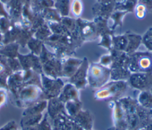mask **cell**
<instances>
[{"instance_id": "cell-1", "label": "cell", "mask_w": 152, "mask_h": 130, "mask_svg": "<svg viewBox=\"0 0 152 130\" xmlns=\"http://www.w3.org/2000/svg\"><path fill=\"white\" fill-rule=\"evenodd\" d=\"M109 52L112 59L109 67L110 78L113 81L128 80L131 74L128 69L129 55L113 49H112Z\"/></svg>"}, {"instance_id": "cell-2", "label": "cell", "mask_w": 152, "mask_h": 130, "mask_svg": "<svg viewBox=\"0 0 152 130\" xmlns=\"http://www.w3.org/2000/svg\"><path fill=\"white\" fill-rule=\"evenodd\" d=\"M72 34L80 46L84 42L93 41L99 37L94 21L81 17L76 19L75 28Z\"/></svg>"}, {"instance_id": "cell-3", "label": "cell", "mask_w": 152, "mask_h": 130, "mask_svg": "<svg viewBox=\"0 0 152 130\" xmlns=\"http://www.w3.org/2000/svg\"><path fill=\"white\" fill-rule=\"evenodd\" d=\"M128 69L131 73H152V53L135 52L129 55Z\"/></svg>"}, {"instance_id": "cell-4", "label": "cell", "mask_w": 152, "mask_h": 130, "mask_svg": "<svg viewBox=\"0 0 152 130\" xmlns=\"http://www.w3.org/2000/svg\"><path fill=\"white\" fill-rule=\"evenodd\" d=\"M110 78V68L99 63H91L87 72L88 84L93 88H99L107 83Z\"/></svg>"}, {"instance_id": "cell-5", "label": "cell", "mask_w": 152, "mask_h": 130, "mask_svg": "<svg viewBox=\"0 0 152 130\" xmlns=\"http://www.w3.org/2000/svg\"><path fill=\"white\" fill-rule=\"evenodd\" d=\"M127 86L128 83L125 80L113 81L99 88L95 93V97L98 99L117 97L124 93Z\"/></svg>"}, {"instance_id": "cell-6", "label": "cell", "mask_w": 152, "mask_h": 130, "mask_svg": "<svg viewBox=\"0 0 152 130\" xmlns=\"http://www.w3.org/2000/svg\"><path fill=\"white\" fill-rule=\"evenodd\" d=\"M129 85L141 91H149L152 88V73H131L128 79Z\"/></svg>"}, {"instance_id": "cell-7", "label": "cell", "mask_w": 152, "mask_h": 130, "mask_svg": "<svg viewBox=\"0 0 152 130\" xmlns=\"http://www.w3.org/2000/svg\"><path fill=\"white\" fill-rule=\"evenodd\" d=\"M88 62L85 57L83 59L81 64L75 74L69 78L70 83L74 85L78 90L84 88L88 84L87 72L88 69Z\"/></svg>"}, {"instance_id": "cell-8", "label": "cell", "mask_w": 152, "mask_h": 130, "mask_svg": "<svg viewBox=\"0 0 152 130\" xmlns=\"http://www.w3.org/2000/svg\"><path fill=\"white\" fill-rule=\"evenodd\" d=\"M116 0H109L103 2L96 3L91 8L94 17H102L109 20L110 15L115 10Z\"/></svg>"}, {"instance_id": "cell-9", "label": "cell", "mask_w": 152, "mask_h": 130, "mask_svg": "<svg viewBox=\"0 0 152 130\" xmlns=\"http://www.w3.org/2000/svg\"><path fill=\"white\" fill-rule=\"evenodd\" d=\"M83 59L69 58L62 64V76L70 78L71 77L81 64Z\"/></svg>"}, {"instance_id": "cell-10", "label": "cell", "mask_w": 152, "mask_h": 130, "mask_svg": "<svg viewBox=\"0 0 152 130\" xmlns=\"http://www.w3.org/2000/svg\"><path fill=\"white\" fill-rule=\"evenodd\" d=\"M126 33L128 39V44L125 52L128 55H130L136 52L141 44L142 36L131 31H126Z\"/></svg>"}, {"instance_id": "cell-11", "label": "cell", "mask_w": 152, "mask_h": 130, "mask_svg": "<svg viewBox=\"0 0 152 130\" xmlns=\"http://www.w3.org/2000/svg\"><path fill=\"white\" fill-rule=\"evenodd\" d=\"M93 21L96 24L99 37L104 35L114 34V31L109 27V20L102 17H94Z\"/></svg>"}, {"instance_id": "cell-12", "label": "cell", "mask_w": 152, "mask_h": 130, "mask_svg": "<svg viewBox=\"0 0 152 130\" xmlns=\"http://www.w3.org/2000/svg\"><path fill=\"white\" fill-rule=\"evenodd\" d=\"M128 44V39L126 32L120 35H113L112 36V46L113 49L122 51H125Z\"/></svg>"}, {"instance_id": "cell-13", "label": "cell", "mask_w": 152, "mask_h": 130, "mask_svg": "<svg viewBox=\"0 0 152 130\" xmlns=\"http://www.w3.org/2000/svg\"><path fill=\"white\" fill-rule=\"evenodd\" d=\"M128 14L126 11H121L118 10H114L110 15L109 20H111L112 24L109 25L110 29L114 31L117 27H122L123 25V20L124 17Z\"/></svg>"}, {"instance_id": "cell-14", "label": "cell", "mask_w": 152, "mask_h": 130, "mask_svg": "<svg viewBox=\"0 0 152 130\" xmlns=\"http://www.w3.org/2000/svg\"><path fill=\"white\" fill-rule=\"evenodd\" d=\"M137 0H121L116 1L115 10L126 11L128 12H134Z\"/></svg>"}, {"instance_id": "cell-15", "label": "cell", "mask_w": 152, "mask_h": 130, "mask_svg": "<svg viewBox=\"0 0 152 130\" xmlns=\"http://www.w3.org/2000/svg\"><path fill=\"white\" fill-rule=\"evenodd\" d=\"M54 6L62 17L68 16L70 10V0H56Z\"/></svg>"}, {"instance_id": "cell-16", "label": "cell", "mask_w": 152, "mask_h": 130, "mask_svg": "<svg viewBox=\"0 0 152 130\" xmlns=\"http://www.w3.org/2000/svg\"><path fill=\"white\" fill-rule=\"evenodd\" d=\"M141 105L145 109H152V93L149 91H141L138 97Z\"/></svg>"}, {"instance_id": "cell-17", "label": "cell", "mask_w": 152, "mask_h": 130, "mask_svg": "<svg viewBox=\"0 0 152 130\" xmlns=\"http://www.w3.org/2000/svg\"><path fill=\"white\" fill-rule=\"evenodd\" d=\"M70 9L75 19L80 18L83 10V6L81 1L73 0L70 6Z\"/></svg>"}, {"instance_id": "cell-18", "label": "cell", "mask_w": 152, "mask_h": 130, "mask_svg": "<svg viewBox=\"0 0 152 130\" xmlns=\"http://www.w3.org/2000/svg\"><path fill=\"white\" fill-rule=\"evenodd\" d=\"M141 43H142L147 50L152 53V27L147 29L142 36Z\"/></svg>"}, {"instance_id": "cell-19", "label": "cell", "mask_w": 152, "mask_h": 130, "mask_svg": "<svg viewBox=\"0 0 152 130\" xmlns=\"http://www.w3.org/2000/svg\"><path fill=\"white\" fill-rule=\"evenodd\" d=\"M63 26L71 33H72L75 28L76 19L69 17H63L60 21Z\"/></svg>"}, {"instance_id": "cell-20", "label": "cell", "mask_w": 152, "mask_h": 130, "mask_svg": "<svg viewBox=\"0 0 152 130\" xmlns=\"http://www.w3.org/2000/svg\"><path fill=\"white\" fill-rule=\"evenodd\" d=\"M113 35H104L100 36V41L98 43L99 46H101L107 49L109 51H110L112 48V36Z\"/></svg>"}, {"instance_id": "cell-21", "label": "cell", "mask_w": 152, "mask_h": 130, "mask_svg": "<svg viewBox=\"0 0 152 130\" xmlns=\"http://www.w3.org/2000/svg\"><path fill=\"white\" fill-rule=\"evenodd\" d=\"M135 17L140 20L143 19L146 15V12H147V8L144 5L142 4L137 3V4L135 6V9H134Z\"/></svg>"}, {"instance_id": "cell-22", "label": "cell", "mask_w": 152, "mask_h": 130, "mask_svg": "<svg viewBox=\"0 0 152 130\" xmlns=\"http://www.w3.org/2000/svg\"><path fill=\"white\" fill-rule=\"evenodd\" d=\"M112 55L110 53L107 55H104L100 58L99 64H100L103 66L109 68L112 64Z\"/></svg>"}, {"instance_id": "cell-23", "label": "cell", "mask_w": 152, "mask_h": 130, "mask_svg": "<svg viewBox=\"0 0 152 130\" xmlns=\"http://www.w3.org/2000/svg\"><path fill=\"white\" fill-rule=\"evenodd\" d=\"M137 3L144 5L147 11L152 13V0H137Z\"/></svg>"}, {"instance_id": "cell-24", "label": "cell", "mask_w": 152, "mask_h": 130, "mask_svg": "<svg viewBox=\"0 0 152 130\" xmlns=\"http://www.w3.org/2000/svg\"><path fill=\"white\" fill-rule=\"evenodd\" d=\"M0 130H17V127L15 125V123H8L7 125L1 129Z\"/></svg>"}, {"instance_id": "cell-25", "label": "cell", "mask_w": 152, "mask_h": 130, "mask_svg": "<svg viewBox=\"0 0 152 130\" xmlns=\"http://www.w3.org/2000/svg\"><path fill=\"white\" fill-rule=\"evenodd\" d=\"M109 0H97V2H105V1H107Z\"/></svg>"}, {"instance_id": "cell-26", "label": "cell", "mask_w": 152, "mask_h": 130, "mask_svg": "<svg viewBox=\"0 0 152 130\" xmlns=\"http://www.w3.org/2000/svg\"><path fill=\"white\" fill-rule=\"evenodd\" d=\"M150 91H151V93H152V88H151V90H150Z\"/></svg>"}, {"instance_id": "cell-27", "label": "cell", "mask_w": 152, "mask_h": 130, "mask_svg": "<svg viewBox=\"0 0 152 130\" xmlns=\"http://www.w3.org/2000/svg\"><path fill=\"white\" fill-rule=\"evenodd\" d=\"M151 113H152V109L151 110Z\"/></svg>"}]
</instances>
